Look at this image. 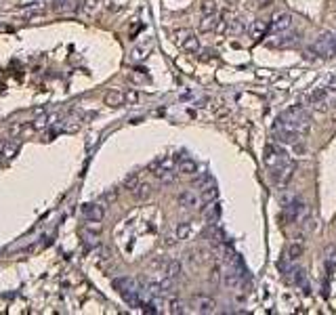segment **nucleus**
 Masks as SVG:
<instances>
[{
  "instance_id": "c85d7f7f",
  "label": "nucleus",
  "mask_w": 336,
  "mask_h": 315,
  "mask_svg": "<svg viewBox=\"0 0 336 315\" xmlns=\"http://www.w3.org/2000/svg\"><path fill=\"white\" fill-rule=\"evenodd\" d=\"M168 313H185V309H183V303L181 301H176V299H170L168 301Z\"/></svg>"
},
{
  "instance_id": "a19ab883",
  "label": "nucleus",
  "mask_w": 336,
  "mask_h": 315,
  "mask_svg": "<svg viewBox=\"0 0 336 315\" xmlns=\"http://www.w3.org/2000/svg\"><path fill=\"white\" fill-rule=\"evenodd\" d=\"M219 275H221V271H219V267H215V271H212V279H215V282H219Z\"/></svg>"
},
{
  "instance_id": "2f4dec72",
  "label": "nucleus",
  "mask_w": 336,
  "mask_h": 315,
  "mask_svg": "<svg viewBox=\"0 0 336 315\" xmlns=\"http://www.w3.org/2000/svg\"><path fill=\"white\" fill-rule=\"evenodd\" d=\"M315 227H317V219H315V217H307L305 223H303V231H305V233L315 231Z\"/></svg>"
},
{
  "instance_id": "7ed1b4c3",
  "label": "nucleus",
  "mask_w": 336,
  "mask_h": 315,
  "mask_svg": "<svg viewBox=\"0 0 336 315\" xmlns=\"http://www.w3.org/2000/svg\"><path fill=\"white\" fill-rule=\"evenodd\" d=\"M317 55L322 57H334L336 55V32H324L320 38L315 40V44L311 46Z\"/></svg>"
},
{
  "instance_id": "a878e982",
  "label": "nucleus",
  "mask_w": 336,
  "mask_h": 315,
  "mask_svg": "<svg viewBox=\"0 0 336 315\" xmlns=\"http://www.w3.org/2000/svg\"><path fill=\"white\" fill-rule=\"evenodd\" d=\"M326 95H328V91H326V89H317V91H313V93L309 95V103H313V105L322 103V101L326 99Z\"/></svg>"
},
{
  "instance_id": "4468645a",
  "label": "nucleus",
  "mask_w": 336,
  "mask_h": 315,
  "mask_svg": "<svg viewBox=\"0 0 336 315\" xmlns=\"http://www.w3.org/2000/svg\"><path fill=\"white\" fill-rule=\"evenodd\" d=\"M153 174H156V179L160 181L162 185H170V183H174V179H176L174 168H168V170H156Z\"/></svg>"
},
{
  "instance_id": "cd10ccee",
  "label": "nucleus",
  "mask_w": 336,
  "mask_h": 315,
  "mask_svg": "<svg viewBox=\"0 0 336 315\" xmlns=\"http://www.w3.org/2000/svg\"><path fill=\"white\" fill-rule=\"evenodd\" d=\"M290 271L294 273V275H292V279H290V282H292V284H296V286H300V284H303V282H305V271H303V269H296V267H292Z\"/></svg>"
},
{
  "instance_id": "1a4fd4ad",
  "label": "nucleus",
  "mask_w": 336,
  "mask_h": 315,
  "mask_svg": "<svg viewBox=\"0 0 336 315\" xmlns=\"http://www.w3.org/2000/svg\"><path fill=\"white\" fill-rule=\"evenodd\" d=\"M242 277H244V275H240L236 269H229L227 273H223V284H225L227 288L236 290V288L242 286Z\"/></svg>"
},
{
  "instance_id": "c756f323",
  "label": "nucleus",
  "mask_w": 336,
  "mask_h": 315,
  "mask_svg": "<svg viewBox=\"0 0 336 315\" xmlns=\"http://www.w3.org/2000/svg\"><path fill=\"white\" fill-rule=\"evenodd\" d=\"M116 198H118V191H116V189H110V191H105V194L101 196V204L108 206V204L116 202Z\"/></svg>"
},
{
  "instance_id": "39448f33",
  "label": "nucleus",
  "mask_w": 336,
  "mask_h": 315,
  "mask_svg": "<svg viewBox=\"0 0 336 315\" xmlns=\"http://www.w3.org/2000/svg\"><path fill=\"white\" fill-rule=\"evenodd\" d=\"M191 305H193V311H196V313H204V315L215 313V311H217V303H215V299H210V296H204V294L193 296Z\"/></svg>"
},
{
  "instance_id": "423d86ee",
  "label": "nucleus",
  "mask_w": 336,
  "mask_h": 315,
  "mask_svg": "<svg viewBox=\"0 0 336 315\" xmlns=\"http://www.w3.org/2000/svg\"><path fill=\"white\" fill-rule=\"evenodd\" d=\"M303 213H305V204L300 202V200H296V198H294L292 202H286V206H284V219H286L288 223L298 221Z\"/></svg>"
},
{
  "instance_id": "f8f14e48",
  "label": "nucleus",
  "mask_w": 336,
  "mask_h": 315,
  "mask_svg": "<svg viewBox=\"0 0 336 315\" xmlns=\"http://www.w3.org/2000/svg\"><path fill=\"white\" fill-rule=\"evenodd\" d=\"M267 30H269V23H267V21L256 19V21H252V25H250V36H252L254 40H259V38H263L265 34H267Z\"/></svg>"
},
{
  "instance_id": "f3484780",
  "label": "nucleus",
  "mask_w": 336,
  "mask_h": 315,
  "mask_svg": "<svg viewBox=\"0 0 336 315\" xmlns=\"http://www.w3.org/2000/svg\"><path fill=\"white\" fill-rule=\"evenodd\" d=\"M151 185L149 183H137V187L133 189V196L137 198V200H147L149 196H151Z\"/></svg>"
},
{
  "instance_id": "20e7f679",
  "label": "nucleus",
  "mask_w": 336,
  "mask_h": 315,
  "mask_svg": "<svg viewBox=\"0 0 336 315\" xmlns=\"http://www.w3.org/2000/svg\"><path fill=\"white\" fill-rule=\"evenodd\" d=\"M290 25H292V15H290L288 11L275 13V15H273V19L269 21V30H271V32H275V34L286 32Z\"/></svg>"
},
{
  "instance_id": "393cba45",
  "label": "nucleus",
  "mask_w": 336,
  "mask_h": 315,
  "mask_svg": "<svg viewBox=\"0 0 336 315\" xmlns=\"http://www.w3.org/2000/svg\"><path fill=\"white\" fill-rule=\"evenodd\" d=\"M305 112H303V105H290V108L284 112V116L286 118H290V120H296V118H300Z\"/></svg>"
},
{
  "instance_id": "9d476101",
  "label": "nucleus",
  "mask_w": 336,
  "mask_h": 315,
  "mask_svg": "<svg viewBox=\"0 0 336 315\" xmlns=\"http://www.w3.org/2000/svg\"><path fill=\"white\" fill-rule=\"evenodd\" d=\"M202 213H204V217H206L208 221L217 223V221H219V217H221V206H219V202H217V200H215V202H206V206L202 208Z\"/></svg>"
},
{
  "instance_id": "58836bf2",
  "label": "nucleus",
  "mask_w": 336,
  "mask_h": 315,
  "mask_svg": "<svg viewBox=\"0 0 336 315\" xmlns=\"http://www.w3.org/2000/svg\"><path fill=\"white\" fill-rule=\"evenodd\" d=\"M326 91H328V93H336V76H332V78L328 80V86H326Z\"/></svg>"
},
{
  "instance_id": "ddd939ff",
  "label": "nucleus",
  "mask_w": 336,
  "mask_h": 315,
  "mask_svg": "<svg viewBox=\"0 0 336 315\" xmlns=\"http://www.w3.org/2000/svg\"><path fill=\"white\" fill-rule=\"evenodd\" d=\"M176 170H179L181 174H196L198 172V164L193 162V160H189V158H181V162H179V166H176Z\"/></svg>"
},
{
  "instance_id": "6ab92c4d",
  "label": "nucleus",
  "mask_w": 336,
  "mask_h": 315,
  "mask_svg": "<svg viewBox=\"0 0 336 315\" xmlns=\"http://www.w3.org/2000/svg\"><path fill=\"white\" fill-rule=\"evenodd\" d=\"M181 46H183V50H187V52H198V50H200V40L193 36V34H189V36L181 42Z\"/></svg>"
},
{
  "instance_id": "dca6fc26",
  "label": "nucleus",
  "mask_w": 336,
  "mask_h": 315,
  "mask_svg": "<svg viewBox=\"0 0 336 315\" xmlns=\"http://www.w3.org/2000/svg\"><path fill=\"white\" fill-rule=\"evenodd\" d=\"M217 0H202V5H200V13L202 17H217Z\"/></svg>"
},
{
  "instance_id": "4c0bfd02",
  "label": "nucleus",
  "mask_w": 336,
  "mask_h": 315,
  "mask_svg": "<svg viewBox=\"0 0 336 315\" xmlns=\"http://www.w3.org/2000/svg\"><path fill=\"white\" fill-rule=\"evenodd\" d=\"M124 101H126V103H137V101H139V93H137V91L124 93Z\"/></svg>"
},
{
  "instance_id": "a211bd4d",
  "label": "nucleus",
  "mask_w": 336,
  "mask_h": 315,
  "mask_svg": "<svg viewBox=\"0 0 336 315\" xmlns=\"http://www.w3.org/2000/svg\"><path fill=\"white\" fill-rule=\"evenodd\" d=\"M303 244L300 242H292L290 246H288V250H286V256H288V260H298L300 256H303Z\"/></svg>"
},
{
  "instance_id": "aec40b11",
  "label": "nucleus",
  "mask_w": 336,
  "mask_h": 315,
  "mask_svg": "<svg viewBox=\"0 0 336 315\" xmlns=\"http://www.w3.org/2000/svg\"><path fill=\"white\" fill-rule=\"evenodd\" d=\"M217 198H219V189H217V185L208 183V185L204 187V191H202V202H215Z\"/></svg>"
},
{
  "instance_id": "6e6552de",
  "label": "nucleus",
  "mask_w": 336,
  "mask_h": 315,
  "mask_svg": "<svg viewBox=\"0 0 336 315\" xmlns=\"http://www.w3.org/2000/svg\"><path fill=\"white\" fill-rule=\"evenodd\" d=\"M124 93L118 91V89H112L105 93V105H110V108H120V105H124Z\"/></svg>"
},
{
  "instance_id": "473e14b6",
  "label": "nucleus",
  "mask_w": 336,
  "mask_h": 315,
  "mask_svg": "<svg viewBox=\"0 0 336 315\" xmlns=\"http://www.w3.org/2000/svg\"><path fill=\"white\" fill-rule=\"evenodd\" d=\"M86 231H91V233H99L101 231V221H95V219H86Z\"/></svg>"
},
{
  "instance_id": "ea45409f",
  "label": "nucleus",
  "mask_w": 336,
  "mask_h": 315,
  "mask_svg": "<svg viewBox=\"0 0 336 315\" xmlns=\"http://www.w3.org/2000/svg\"><path fill=\"white\" fill-rule=\"evenodd\" d=\"M259 7H271L273 5V0H256Z\"/></svg>"
},
{
  "instance_id": "9b49d317",
  "label": "nucleus",
  "mask_w": 336,
  "mask_h": 315,
  "mask_svg": "<svg viewBox=\"0 0 336 315\" xmlns=\"http://www.w3.org/2000/svg\"><path fill=\"white\" fill-rule=\"evenodd\" d=\"M82 213H84V217H86V219L101 221V219H103V215H105V208H103V204H86Z\"/></svg>"
},
{
  "instance_id": "72a5a7b5",
  "label": "nucleus",
  "mask_w": 336,
  "mask_h": 315,
  "mask_svg": "<svg viewBox=\"0 0 336 315\" xmlns=\"http://www.w3.org/2000/svg\"><path fill=\"white\" fill-rule=\"evenodd\" d=\"M137 183H139V172H133L131 177H126V179H124V187H126V189H131V191L137 187Z\"/></svg>"
},
{
  "instance_id": "2eb2a0df",
  "label": "nucleus",
  "mask_w": 336,
  "mask_h": 315,
  "mask_svg": "<svg viewBox=\"0 0 336 315\" xmlns=\"http://www.w3.org/2000/svg\"><path fill=\"white\" fill-rule=\"evenodd\" d=\"M191 233H193V223H189V221L179 223V225H176V229H174L176 240H187Z\"/></svg>"
},
{
  "instance_id": "bb28decb",
  "label": "nucleus",
  "mask_w": 336,
  "mask_h": 315,
  "mask_svg": "<svg viewBox=\"0 0 336 315\" xmlns=\"http://www.w3.org/2000/svg\"><path fill=\"white\" fill-rule=\"evenodd\" d=\"M17 149H19V143H17V141L5 143V145H3V155H5V158H13V155L17 153Z\"/></svg>"
},
{
  "instance_id": "4be33fe9",
  "label": "nucleus",
  "mask_w": 336,
  "mask_h": 315,
  "mask_svg": "<svg viewBox=\"0 0 336 315\" xmlns=\"http://www.w3.org/2000/svg\"><path fill=\"white\" fill-rule=\"evenodd\" d=\"M76 0H55V5H53V9H55L57 13H65V11H76Z\"/></svg>"
},
{
  "instance_id": "e433bc0d",
  "label": "nucleus",
  "mask_w": 336,
  "mask_h": 315,
  "mask_svg": "<svg viewBox=\"0 0 336 315\" xmlns=\"http://www.w3.org/2000/svg\"><path fill=\"white\" fill-rule=\"evenodd\" d=\"M147 57V48L145 46H141V48H135L133 50V59L135 61H141V59H145Z\"/></svg>"
},
{
  "instance_id": "f704fd0d",
  "label": "nucleus",
  "mask_w": 336,
  "mask_h": 315,
  "mask_svg": "<svg viewBox=\"0 0 336 315\" xmlns=\"http://www.w3.org/2000/svg\"><path fill=\"white\" fill-rule=\"evenodd\" d=\"M46 124H48V116H46L44 112H40V118L34 120V124H32V126H34V128H44Z\"/></svg>"
},
{
  "instance_id": "c9c22d12",
  "label": "nucleus",
  "mask_w": 336,
  "mask_h": 315,
  "mask_svg": "<svg viewBox=\"0 0 336 315\" xmlns=\"http://www.w3.org/2000/svg\"><path fill=\"white\" fill-rule=\"evenodd\" d=\"M189 34H191L189 30H174V34H172V36H174V40H176V42L181 44V42H183V40L189 36Z\"/></svg>"
},
{
  "instance_id": "b1692460",
  "label": "nucleus",
  "mask_w": 336,
  "mask_h": 315,
  "mask_svg": "<svg viewBox=\"0 0 336 315\" xmlns=\"http://www.w3.org/2000/svg\"><path fill=\"white\" fill-rule=\"evenodd\" d=\"M334 267H336V248L332 246V248L326 250V269H328V273H330Z\"/></svg>"
},
{
  "instance_id": "f257e3e1",
  "label": "nucleus",
  "mask_w": 336,
  "mask_h": 315,
  "mask_svg": "<svg viewBox=\"0 0 336 315\" xmlns=\"http://www.w3.org/2000/svg\"><path fill=\"white\" fill-rule=\"evenodd\" d=\"M263 162H265V166H267V170L271 172V179L275 181L279 170H281V166L288 162V153L284 149L275 147V145H267V147H265V151H263Z\"/></svg>"
},
{
  "instance_id": "79ce46f5",
  "label": "nucleus",
  "mask_w": 336,
  "mask_h": 315,
  "mask_svg": "<svg viewBox=\"0 0 336 315\" xmlns=\"http://www.w3.org/2000/svg\"><path fill=\"white\" fill-rule=\"evenodd\" d=\"M3 158H5V155H3V151H0V160H3Z\"/></svg>"
},
{
  "instance_id": "0eeeda50",
  "label": "nucleus",
  "mask_w": 336,
  "mask_h": 315,
  "mask_svg": "<svg viewBox=\"0 0 336 315\" xmlns=\"http://www.w3.org/2000/svg\"><path fill=\"white\" fill-rule=\"evenodd\" d=\"M176 200H179V206H183V208H196V206H200V202H202V198H200L193 189H183Z\"/></svg>"
},
{
  "instance_id": "412c9836",
  "label": "nucleus",
  "mask_w": 336,
  "mask_h": 315,
  "mask_svg": "<svg viewBox=\"0 0 336 315\" xmlns=\"http://www.w3.org/2000/svg\"><path fill=\"white\" fill-rule=\"evenodd\" d=\"M298 40V34H288V36H277V40H271L269 42V46H290V44H294Z\"/></svg>"
},
{
  "instance_id": "f03ea898",
  "label": "nucleus",
  "mask_w": 336,
  "mask_h": 315,
  "mask_svg": "<svg viewBox=\"0 0 336 315\" xmlns=\"http://www.w3.org/2000/svg\"><path fill=\"white\" fill-rule=\"evenodd\" d=\"M273 133L277 135V141H281V143H298V139H300V133L296 128V122L286 118V116H281V118L275 120Z\"/></svg>"
},
{
  "instance_id": "7c9ffc66",
  "label": "nucleus",
  "mask_w": 336,
  "mask_h": 315,
  "mask_svg": "<svg viewBox=\"0 0 336 315\" xmlns=\"http://www.w3.org/2000/svg\"><path fill=\"white\" fill-rule=\"evenodd\" d=\"M215 28H217L215 17H204L202 23H200V30H202V32H210V30H215Z\"/></svg>"
},
{
  "instance_id": "5701e85b",
  "label": "nucleus",
  "mask_w": 336,
  "mask_h": 315,
  "mask_svg": "<svg viewBox=\"0 0 336 315\" xmlns=\"http://www.w3.org/2000/svg\"><path fill=\"white\" fill-rule=\"evenodd\" d=\"M181 271H183V267H181L179 260H170V262H168V267H166V275H168V277L176 279V277L181 275Z\"/></svg>"
}]
</instances>
